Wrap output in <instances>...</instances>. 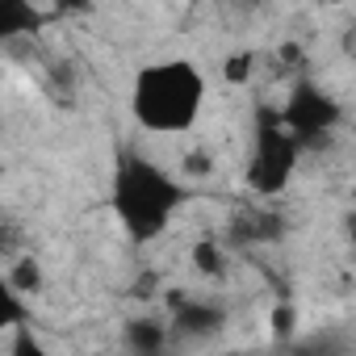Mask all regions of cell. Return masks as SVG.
Returning <instances> with one entry per match:
<instances>
[{
  "label": "cell",
  "mask_w": 356,
  "mask_h": 356,
  "mask_svg": "<svg viewBox=\"0 0 356 356\" xmlns=\"http://www.w3.org/2000/svg\"><path fill=\"white\" fill-rule=\"evenodd\" d=\"M189 202V189L176 176L147 159L143 151H122L113 163V185H109V206L122 222V231L130 235V243H155L176 210Z\"/></svg>",
  "instance_id": "6da1fadb"
},
{
  "label": "cell",
  "mask_w": 356,
  "mask_h": 356,
  "mask_svg": "<svg viewBox=\"0 0 356 356\" xmlns=\"http://www.w3.org/2000/svg\"><path fill=\"white\" fill-rule=\"evenodd\" d=\"M206 105V76L189 59L147 63L130 84V113L151 134H185Z\"/></svg>",
  "instance_id": "7a4b0ae2"
},
{
  "label": "cell",
  "mask_w": 356,
  "mask_h": 356,
  "mask_svg": "<svg viewBox=\"0 0 356 356\" xmlns=\"http://www.w3.org/2000/svg\"><path fill=\"white\" fill-rule=\"evenodd\" d=\"M302 147L298 138L281 126L277 109H260L256 113V130H252V155H248V189L256 197H277L289 189L293 172H298Z\"/></svg>",
  "instance_id": "3957f363"
},
{
  "label": "cell",
  "mask_w": 356,
  "mask_h": 356,
  "mask_svg": "<svg viewBox=\"0 0 356 356\" xmlns=\"http://www.w3.org/2000/svg\"><path fill=\"white\" fill-rule=\"evenodd\" d=\"M277 118H281V126L298 138V147H302V155H306V151H318V147L331 143V134H335L339 122H343V105H339L327 88H318L310 76H293V80H289V97H285V105L277 109Z\"/></svg>",
  "instance_id": "277c9868"
},
{
  "label": "cell",
  "mask_w": 356,
  "mask_h": 356,
  "mask_svg": "<svg viewBox=\"0 0 356 356\" xmlns=\"http://www.w3.org/2000/svg\"><path fill=\"white\" fill-rule=\"evenodd\" d=\"M163 310H168V335H172V348L176 343H210L227 331L231 314L218 298H202V293H189L181 285H172L163 293Z\"/></svg>",
  "instance_id": "5b68a950"
},
{
  "label": "cell",
  "mask_w": 356,
  "mask_h": 356,
  "mask_svg": "<svg viewBox=\"0 0 356 356\" xmlns=\"http://www.w3.org/2000/svg\"><path fill=\"white\" fill-rule=\"evenodd\" d=\"M285 235V218L277 214V210H260V206H252V210H239L231 222H227V252H248V248H264V243H277Z\"/></svg>",
  "instance_id": "8992f818"
},
{
  "label": "cell",
  "mask_w": 356,
  "mask_h": 356,
  "mask_svg": "<svg viewBox=\"0 0 356 356\" xmlns=\"http://www.w3.org/2000/svg\"><path fill=\"white\" fill-rule=\"evenodd\" d=\"M55 17L38 0H0V47L9 42H34Z\"/></svg>",
  "instance_id": "52a82bcc"
},
{
  "label": "cell",
  "mask_w": 356,
  "mask_h": 356,
  "mask_svg": "<svg viewBox=\"0 0 356 356\" xmlns=\"http://www.w3.org/2000/svg\"><path fill=\"white\" fill-rule=\"evenodd\" d=\"M38 88L55 109H76L80 105V67H76V59H47L42 76H38Z\"/></svg>",
  "instance_id": "ba28073f"
},
{
  "label": "cell",
  "mask_w": 356,
  "mask_h": 356,
  "mask_svg": "<svg viewBox=\"0 0 356 356\" xmlns=\"http://www.w3.org/2000/svg\"><path fill=\"white\" fill-rule=\"evenodd\" d=\"M122 348L134 352V356H155L163 348H172V335H168V318H155V314H138L130 323H122Z\"/></svg>",
  "instance_id": "9c48e42d"
},
{
  "label": "cell",
  "mask_w": 356,
  "mask_h": 356,
  "mask_svg": "<svg viewBox=\"0 0 356 356\" xmlns=\"http://www.w3.org/2000/svg\"><path fill=\"white\" fill-rule=\"evenodd\" d=\"M189 264H193V273H197L202 281L218 285V281H227V273H231V252H227L222 239L202 235V239L189 248Z\"/></svg>",
  "instance_id": "30bf717a"
},
{
  "label": "cell",
  "mask_w": 356,
  "mask_h": 356,
  "mask_svg": "<svg viewBox=\"0 0 356 356\" xmlns=\"http://www.w3.org/2000/svg\"><path fill=\"white\" fill-rule=\"evenodd\" d=\"M5 281H9L22 298H38V293L47 289V268H42V260L26 248L17 260H9V264H5Z\"/></svg>",
  "instance_id": "8fae6325"
},
{
  "label": "cell",
  "mask_w": 356,
  "mask_h": 356,
  "mask_svg": "<svg viewBox=\"0 0 356 356\" xmlns=\"http://www.w3.org/2000/svg\"><path fill=\"white\" fill-rule=\"evenodd\" d=\"M256 67H260V51L239 47V51H231V55L222 59V84H231V88H248V84L256 80Z\"/></svg>",
  "instance_id": "7c38bea8"
},
{
  "label": "cell",
  "mask_w": 356,
  "mask_h": 356,
  "mask_svg": "<svg viewBox=\"0 0 356 356\" xmlns=\"http://www.w3.org/2000/svg\"><path fill=\"white\" fill-rule=\"evenodd\" d=\"M17 323H30V302L5 281V268H0V335L13 331Z\"/></svg>",
  "instance_id": "4fadbf2b"
},
{
  "label": "cell",
  "mask_w": 356,
  "mask_h": 356,
  "mask_svg": "<svg viewBox=\"0 0 356 356\" xmlns=\"http://www.w3.org/2000/svg\"><path fill=\"white\" fill-rule=\"evenodd\" d=\"M26 252V227L17 218H0V268Z\"/></svg>",
  "instance_id": "5bb4252c"
},
{
  "label": "cell",
  "mask_w": 356,
  "mask_h": 356,
  "mask_svg": "<svg viewBox=\"0 0 356 356\" xmlns=\"http://www.w3.org/2000/svg\"><path fill=\"white\" fill-rule=\"evenodd\" d=\"M268 331H273L277 343L293 339V331H298V306H293V302H277V306L268 310Z\"/></svg>",
  "instance_id": "9a60e30c"
},
{
  "label": "cell",
  "mask_w": 356,
  "mask_h": 356,
  "mask_svg": "<svg viewBox=\"0 0 356 356\" xmlns=\"http://www.w3.org/2000/svg\"><path fill=\"white\" fill-rule=\"evenodd\" d=\"M214 151L210 147H193V151H185V159H181V172L189 176V181H206V176H214Z\"/></svg>",
  "instance_id": "2e32d148"
},
{
  "label": "cell",
  "mask_w": 356,
  "mask_h": 356,
  "mask_svg": "<svg viewBox=\"0 0 356 356\" xmlns=\"http://www.w3.org/2000/svg\"><path fill=\"white\" fill-rule=\"evenodd\" d=\"M302 55H306V51H302L298 42H281V47H277V63H281V72H289V80L302 76V67H306Z\"/></svg>",
  "instance_id": "e0dca14e"
},
{
  "label": "cell",
  "mask_w": 356,
  "mask_h": 356,
  "mask_svg": "<svg viewBox=\"0 0 356 356\" xmlns=\"http://www.w3.org/2000/svg\"><path fill=\"white\" fill-rule=\"evenodd\" d=\"M92 5L97 0H51V17H84V13H92Z\"/></svg>",
  "instance_id": "ac0fdd59"
},
{
  "label": "cell",
  "mask_w": 356,
  "mask_h": 356,
  "mask_svg": "<svg viewBox=\"0 0 356 356\" xmlns=\"http://www.w3.org/2000/svg\"><path fill=\"white\" fill-rule=\"evenodd\" d=\"M227 5H231V9H239V13H260L268 0H227Z\"/></svg>",
  "instance_id": "d6986e66"
}]
</instances>
